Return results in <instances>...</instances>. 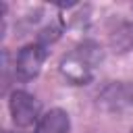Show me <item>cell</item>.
Instances as JSON below:
<instances>
[{"mask_svg": "<svg viewBox=\"0 0 133 133\" xmlns=\"http://www.w3.org/2000/svg\"><path fill=\"white\" fill-rule=\"evenodd\" d=\"M131 133H133V129H131Z\"/></svg>", "mask_w": 133, "mask_h": 133, "instance_id": "obj_5", "label": "cell"}, {"mask_svg": "<svg viewBox=\"0 0 133 133\" xmlns=\"http://www.w3.org/2000/svg\"><path fill=\"white\" fill-rule=\"evenodd\" d=\"M69 131H71V121L62 108L48 110L33 129V133H69Z\"/></svg>", "mask_w": 133, "mask_h": 133, "instance_id": "obj_4", "label": "cell"}, {"mask_svg": "<svg viewBox=\"0 0 133 133\" xmlns=\"http://www.w3.org/2000/svg\"><path fill=\"white\" fill-rule=\"evenodd\" d=\"M102 62V48L96 42H83L69 50L60 58V73L62 77L73 83V85H87L94 75L98 64Z\"/></svg>", "mask_w": 133, "mask_h": 133, "instance_id": "obj_1", "label": "cell"}, {"mask_svg": "<svg viewBox=\"0 0 133 133\" xmlns=\"http://www.w3.org/2000/svg\"><path fill=\"white\" fill-rule=\"evenodd\" d=\"M44 60H46V44H42V42L27 44L19 50V54L15 58V75L21 81H31L42 71Z\"/></svg>", "mask_w": 133, "mask_h": 133, "instance_id": "obj_2", "label": "cell"}, {"mask_svg": "<svg viewBox=\"0 0 133 133\" xmlns=\"http://www.w3.org/2000/svg\"><path fill=\"white\" fill-rule=\"evenodd\" d=\"M8 106H10L12 123L17 127H31L33 123L37 125V121L42 118L39 116V102L31 94H27L25 89H15L10 94Z\"/></svg>", "mask_w": 133, "mask_h": 133, "instance_id": "obj_3", "label": "cell"}]
</instances>
